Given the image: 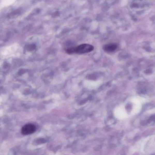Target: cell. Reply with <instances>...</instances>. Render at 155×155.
<instances>
[{
	"label": "cell",
	"mask_w": 155,
	"mask_h": 155,
	"mask_svg": "<svg viewBox=\"0 0 155 155\" xmlns=\"http://www.w3.org/2000/svg\"><path fill=\"white\" fill-rule=\"evenodd\" d=\"M94 46L88 44H83L75 47V53L79 54H85L93 50Z\"/></svg>",
	"instance_id": "6da1fadb"
},
{
	"label": "cell",
	"mask_w": 155,
	"mask_h": 155,
	"mask_svg": "<svg viewBox=\"0 0 155 155\" xmlns=\"http://www.w3.org/2000/svg\"><path fill=\"white\" fill-rule=\"evenodd\" d=\"M102 82L101 80L93 81L85 80L83 82V85L85 88L90 90H94L99 88L102 84Z\"/></svg>",
	"instance_id": "7a4b0ae2"
},
{
	"label": "cell",
	"mask_w": 155,
	"mask_h": 155,
	"mask_svg": "<svg viewBox=\"0 0 155 155\" xmlns=\"http://www.w3.org/2000/svg\"><path fill=\"white\" fill-rule=\"evenodd\" d=\"M36 130V127L33 124H28L23 126L21 129V133L23 135H27L33 134Z\"/></svg>",
	"instance_id": "3957f363"
},
{
	"label": "cell",
	"mask_w": 155,
	"mask_h": 155,
	"mask_svg": "<svg viewBox=\"0 0 155 155\" xmlns=\"http://www.w3.org/2000/svg\"><path fill=\"white\" fill-rule=\"evenodd\" d=\"M118 47L116 43H110L105 45L103 47V49L107 53H112L115 51Z\"/></svg>",
	"instance_id": "277c9868"
}]
</instances>
